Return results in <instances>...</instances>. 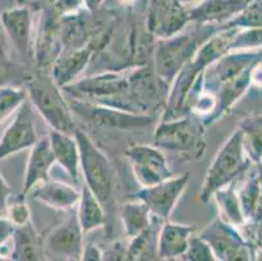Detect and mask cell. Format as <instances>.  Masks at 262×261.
<instances>
[{"mask_svg": "<svg viewBox=\"0 0 262 261\" xmlns=\"http://www.w3.org/2000/svg\"><path fill=\"white\" fill-rule=\"evenodd\" d=\"M61 90L67 97L144 114L132 93L129 68L108 69L89 77H81Z\"/></svg>", "mask_w": 262, "mask_h": 261, "instance_id": "1", "label": "cell"}, {"mask_svg": "<svg viewBox=\"0 0 262 261\" xmlns=\"http://www.w3.org/2000/svg\"><path fill=\"white\" fill-rule=\"evenodd\" d=\"M192 29L168 38L156 39L153 50V69L157 77L166 88H170L178 73L192 59L194 52L210 35L216 32V25L193 24Z\"/></svg>", "mask_w": 262, "mask_h": 261, "instance_id": "2", "label": "cell"}, {"mask_svg": "<svg viewBox=\"0 0 262 261\" xmlns=\"http://www.w3.org/2000/svg\"><path fill=\"white\" fill-rule=\"evenodd\" d=\"M205 128L204 121L192 112L161 121L154 131V147L180 161H196L206 149Z\"/></svg>", "mask_w": 262, "mask_h": 261, "instance_id": "3", "label": "cell"}, {"mask_svg": "<svg viewBox=\"0 0 262 261\" xmlns=\"http://www.w3.org/2000/svg\"><path fill=\"white\" fill-rule=\"evenodd\" d=\"M25 88L33 109L52 131L75 135L78 128L75 114L71 110L63 90L55 83L50 72L38 71L26 81Z\"/></svg>", "mask_w": 262, "mask_h": 261, "instance_id": "4", "label": "cell"}, {"mask_svg": "<svg viewBox=\"0 0 262 261\" xmlns=\"http://www.w3.org/2000/svg\"><path fill=\"white\" fill-rule=\"evenodd\" d=\"M249 166L251 159L245 153L242 129L237 127L232 135L223 143L209 166L200 190V201L202 204L209 203L216 191L233 180H237L240 174L247 171Z\"/></svg>", "mask_w": 262, "mask_h": 261, "instance_id": "5", "label": "cell"}, {"mask_svg": "<svg viewBox=\"0 0 262 261\" xmlns=\"http://www.w3.org/2000/svg\"><path fill=\"white\" fill-rule=\"evenodd\" d=\"M75 138L80 150V170L84 184L97 196L102 205H107L115 188V170L90 136L81 128L76 129Z\"/></svg>", "mask_w": 262, "mask_h": 261, "instance_id": "6", "label": "cell"}, {"mask_svg": "<svg viewBox=\"0 0 262 261\" xmlns=\"http://www.w3.org/2000/svg\"><path fill=\"white\" fill-rule=\"evenodd\" d=\"M63 51L61 17L55 9L43 8L38 12L33 39V62L39 72H50L52 64Z\"/></svg>", "mask_w": 262, "mask_h": 261, "instance_id": "7", "label": "cell"}, {"mask_svg": "<svg viewBox=\"0 0 262 261\" xmlns=\"http://www.w3.org/2000/svg\"><path fill=\"white\" fill-rule=\"evenodd\" d=\"M200 236L208 242L216 260H254L256 251L252 242L243 236L239 229L225 222L221 217L214 218L200 233Z\"/></svg>", "mask_w": 262, "mask_h": 261, "instance_id": "8", "label": "cell"}, {"mask_svg": "<svg viewBox=\"0 0 262 261\" xmlns=\"http://www.w3.org/2000/svg\"><path fill=\"white\" fill-rule=\"evenodd\" d=\"M84 235L76 209L68 210L66 217L43 238L46 260H81Z\"/></svg>", "mask_w": 262, "mask_h": 261, "instance_id": "9", "label": "cell"}, {"mask_svg": "<svg viewBox=\"0 0 262 261\" xmlns=\"http://www.w3.org/2000/svg\"><path fill=\"white\" fill-rule=\"evenodd\" d=\"M66 95V94H64ZM71 110L75 115L85 119L93 124L101 127L118 129L142 128L153 124L156 116L147 114H137V112L125 111V110L115 109V107L103 106V105L92 104L86 101L76 99L67 97Z\"/></svg>", "mask_w": 262, "mask_h": 261, "instance_id": "10", "label": "cell"}, {"mask_svg": "<svg viewBox=\"0 0 262 261\" xmlns=\"http://www.w3.org/2000/svg\"><path fill=\"white\" fill-rule=\"evenodd\" d=\"M189 179V172H184L178 176H171L154 186L141 187L130 197L139 198L142 203H145L150 213L162 222L170 221L171 214L187 188Z\"/></svg>", "mask_w": 262, "mask_h": 261, "instance_id": "11", "label": "cell"}, {"mask_svg": "<svg viewBox=\"0 0 262 261\" xmlns=\"http://www.w3.org/2000/svg\"><path fill=\"white\" fill-rule=\"evenodd\" d=\"M190 25L188 7L178 0H150L145 26L156 39L168 38Z\"/></svg>", "mask_w": 262, "mask_h": 261, "instance_id": "12", "label": "cell"}, {"mask_svg": "<svg viewBox=\"0 0 262 261\" xmlns=\"http://www.w3.org/2000/svg\"><path fill=\"white\" fill-rule=\"evenodd\" d=\"M39 138L35 128L34 109L29 99H26L15 112L13 121L0 137V161L30 149Z\"/></svg>", "mask_w": 262, "mask_h": 261, "instance_id": "13", "label": "cell"}, {"mask_svg": "<svg viewBox=\"0 0 262 261\" xmlns=\"http://www.w3.org/2000/svg\"><path fill=\"white\" fill-rule=\"evenodd\" d=\"M125 155L129 159L136 180L141 187L154 186L173 176L167 155L154 145H132Z\"/></svg>", "mask_w": 262, "mask_h": 261, "instance_id": "14", "label": "cell"}, {"mask_svg": "<svg viewBox=\"0 0 262 261\" xmlns=\"http://www.w3.org/2000/svg\"><path fill=\"white\" fill-rule=\"evenodd\" d=\"M34 11L26 4L7 8L0 13V24L11 43L25 59L33 61L34 39Z\"/></svg>", "mask_w": 262, "mask_h": 261, "instance_id": "15", "label": "cell"}, {"mask_svg": "<svg viewBox=\"0 0 262 261\" xmlns=\"http://www.w3.org/2000/svg\"><path fill=\"white\" fill-rule=\"evenodd\" d=\"M94 56L95 50L90 43L77 49H63L61 54L52 64L50 73L55 83L60 88H64L81 78V75Z\"/></svg>", "mask_w": 262, "mask_h": 261, "instance_id": "16", "label": "cell"}, {"mask_svg": "<svg viewBox=\"0 0 262 261\" xmlns=\"http://www.w3.org/2000/svg\"><path fill=\"white\" fill-rule=\"evenodd\" d=\"M251 0H200L188 8L190 24L223 25L240 13Z\"/></svg>", "mask_w": 262, "mask_h": 261, "instance_id": "17", "label": "cell"}, {"mask_svg": "<svg viewBox=\"0 0 262 261\" xmlns=\"http://www.w3.org/2000/svg\"><path fill=\"white\" fill-rule=\"evenodd\" d=\"M55 164L56 162H55L51 144H50L49 135H47L39 138L37 144L30 148L25 174H24L23 191L20 195L23 197H26L37 184L51 178L50 171Z\"/></svg>", "mask_w": 262, "mask_h": 261, "instance_id": "18", "label": "cell"}, {"mask_svg": "<svg viewBox=\"0 0 262 261\" xmlns=\"http://www.w3.org/2000/svg\"><path fill=\"white\" fill-rule=\"evenodd\" d=\"M29 193L35 201H39L51 209L68 212L76 209L81 191L68 183L49 178L47 180L37 184Z\"/></svg>", "mask_w": 262, "mask_h": 261, "instance_id": "19", "label": "cell"}, {"mask_svg": "<svg viewBox=\"0 0 262 261\" xmlns=\"http://www.w3.org/2000/svg\"><path fill=\"white\" fill-rule=\"evenodd\" d=\"M194 233V225L162 222L158 233V260H180Z\"/></svg>", "mask_w": 262, "mask_h": 261, "instance_id": "20", "label": "cell"}, {"mask_svg": "<svg viewBox=\"0 0 262 261\" xmlns=\"http://www.w3.org/2000/svg\"><path fill=\"white\" fill-rule=\"evenodd\" d=\"M12 250L9 258L17 261L46 260L43 238L40 236L32 222L16 226L11 239Z\"/></svg>", "mask_w": 262, "mask_h": 261, "instance_id": "21", "label": "cell"}, {"mask_svg": "<svg viewBox=\"0 0 262 261\" xmlns=\"http://www.w3.org/2000/svg\"><path fill=\"white\" fill-rule=\"evenodd\" d=\"M49 138L55 162L70 175L75 183H77L81 175L80 150L75 136L51 129Z\"/></svg>", "mask_w": 262, "mask_h": 261, "instance_id": "22", "label": "cell"}, {"mask_svg": "<svg viewBox=\"0 0 262 261\" xmlns=\"http://www.w3.org/2000/svg\"><path fill=\"white\" fill-rule=\"evenodd\" d=\"M162 221L153 215L151 224L142 233L129 239L125 260H158V233Z\"/></svg>", "mask_w": 262, "mask_h": 261, "instance_id": "23", "label": "cell"}, {"mask_svg": "<svg viewBox=\"0 0 262 261\" xmlns=\"http://www.w3.org/2000/svg\"><path fill=\"white\" fill-rule=\"evenodd\" d=\"M76 212L84 234L99 229L106 222L103 205L85 184L81 188L80 200L76 207Z\"/></svg>", "mask_w": 262, "mask_h": 261, "instance_id": "24", "label": "cell"}, {"mask_svg": "<svg viewBox=\"0 0 262 261\" xmlns=\"http://www.w3.org/2000/svg\"><path fill=\"white\" fill-rule=\"evenodd\" d=\"M218 205L219 217L227 224L232 225L242 231L247 227V221L243 214L239 195L236 191V180L222 187L213 195Z\"/></svg>", "mask_w": 262, "mask_h": 261, "instance_id": "25", "label": "cell"}, {"mask_svg": "<svg viewBox=\"0 0 262 261\" xmlns=\"http://www.w3.org/2000/svg\"><path fill=\"white\" fill-rule=\"evenodd\" d=\"M120 218L124 233L129 240L149 227L153 214L145 203L132 197V201H127L120 207Z\"/></svg>", "mask_w": 262, "mask_h": 261, "instance_id": "26", "label": "cell"}, {"mask_svg": "<svg viewBox=\"0 0 262 261\" xmlns=\"http://www.w3.org/2000/svg\"><path fill=\"white\" fill-rule=\"evenodd\" d=\"M248 158L256 165L262 164V116L252 115L239 124Z\"/></svg>", "mask_w": 262, "mask_h": 261, "instance_id": "27", "label": "cell"}, {"mask_svg": "<svg viewBox=\"0 0 262 261\" xmlns=\"http://www.w3.org/2000/svg\"><path fill=\"white\" fill-rule=\"evenodd\" d=\"M32 73L24 63L12 59L7 50V45L0 39V89L6 86L25 85Z\"/></svg>", "mask_w": 262, "mask_h": 261, "instance_id": "28", "label": "cell"}, {"mask_svg": "<svg viewBox=\"0 0 262 261\" xmlns=\"http://www.w3.org/2000/svg\"><path fill=\"white\" fill-rule=\"evenodd\" d=\"M261 192L262 174H259L258 171L253 172L252 175L248 176L240 191H237L243 214H244L245 221H247V226L253 222L259 203V197H261Z\"/></svg>", "mask_w": 262, "mask_h": 261, "instance_id": "29", "label": "cell"}, {"mask_svg": "<svg viewBox=\"0 0 262 261\" xmlns=\"http://www.w3.org/2000/svg\"><path fill=\"white\" fill-rule=\"evenodd\" d=\"M28 99L25 85L6 86L0 89V124L4 123Z\"/></svg>", "mask_w": 262, "mask_h": 261, "instance_id": "30", "label": "cell"}, {"mask_svg": "<svg viewBox=\"0 0 262 261\" xmlns=\"http://www.w3.org/2000/svg\"><path fill=\"white\" fill-rule=\"evenodd\" d=\"M218 28H262V0H251L237 16Z\"/></svg>", "mask_w": 262, "mask_h": 261, "instance_id": "31", "label": "cell"}, {"mask_svg": "<svg viewBox=\"0 0 262 261\" xmlns=\"http://www.w3.org/2000/svg\"><path fill=\"white\" fill-rule=\"evenodd\" d=\"M262 49V28L239 29L230 45V51Z\"/></svg>", "mask_w": 262, "mask_h": 261, "instance_id": "32", "label": "cell"}, {"mask_svg": "<svg viewBox=\"0 0 262 261\" xmlns=\"http://www.w3.org/2000/svg\"><path fill=\"white\" fill-rule=\"evenodd\" d=\"M184 261H215L216 257L209 243L200 234H193L189 238L188 248L180 257Z\"/></svg>", "mask_w": 262, "mask_h": 261, "instance_id": "33", "label": "cell"}, {"mask_svg": "<svg viewBox=\"0 0 262 261\" xmlns=\"http://www.w3.org/2000/svg\"><path fill=\"white\" fill-rule=\"evenodd\" d=\"M25 198L26 197L18 195L13 201L9 200V204L6 209V218L15 225V227L32 222V212H30L29 205L26 204Z\"/></svg>", "mask_w": 262, "mask_h": 261, "instance_id": "34", "label": "cell"}, {"mask_svg": "<svg viewBox=\"0 0 262 261\" xmlns=\"http://www.w3.org/2000/svg\"><path fill=\"white\" fill-rule=\"evenodd\" d=\"M51 7L60 17L78 13L86 8L85 0H52Z\"/></svg>", "mask_w": 262, "mask_h": 261, "instance_id": "35", "label": "cell"}, {"mask_svg": "<svg viewBox=\"0 0 262 261\" xmlns=\"http://www.w3.org/2000/svg\"><path fill=\"white\" fill-rule=\"evenodd\" d=\"M13 231H15V225L12 224L9 219L0 218V253H2L4 248H7L8 253L11 255V238L13 235Z\"/></svg>", "mask_w": 262, "mask_h": 261, "instance_id": "36", "label": "cell"}, {"mask_svg": "<svg viewBox=\"0 0 262 261\" xmlns=\"http://www.w3.org/2000/svg\"><path fill=\"white\" fill-rule=\"evenodd\" d=\"M81 260H103V251H102L97 244L92 243V242H85L84 247H82Z\"/></svg>", "mask_w": 262, "mask_h": 261, "instance_id": "37", "label": "cell"}, {"mask_svg": "<svg viewBox=\"0 0 262 261\" xmlns=\"http://www.w3.org/2000/svg\"><path fill=\"white\" fill-rule=\"evenodd\" d=\"M12 188L8 186L6 179L3 178L0 172V213L6 212L7 207L9 204V200L12 198Z\"/></svg>", "mask_w": 262, "mask_h": 261, "instance_id": "38", "label": "cell"}, {"mask_svg": "<svg viewBox=\"0 0 262 261\" xmlns=\"http://www.w3.org/2000/svg\"><path fill=\"white\" fill-rule=\"evenodd\" d=\"M125 253H127V248L121 246L120 243H116L111 246L108 251L104 252L103 251V260H125Z\"/></svg>", "mask_w": 262, "mask_h": 261, "instance_id": "39", "label": "cell"}, {"mask_svg": "<svg viewBox=\"0 0 262 261\" xmlns=\"http://www.w3.org/2000/svg\"><path fill=\"white\" fill-rule=\"evenodd\" d=\"M251 86L262 89V63L259 61L251 69Z\"/></svg>", "mask_w": 262, "mask_h": 261, "instance_id": "40", "label": "cell"}, {"mask_svg": "<svg viewBox=\"0 0 262 261\" xmlns=\"http://www.w3.org/2000/svg\"><path fill=\"white\" fill-rule=\"evenodd\" d=\"M85 3H86V8L92 13H94V12H97L101 8L102 4H103V0H85Z\"/></svg>", "mask_w": 262, "mask_h": 261, "instance_id": "41", "label": "cell"}, {"mask_svg": "<svg viewBox=\"0 0 262 261\" xmlns=\"http://www.w3.org/2000/svg\"><path fill=\"white\" fill-rule=\"evenodd\" d=\"M118 2L123 7H133L137 3V0H118Z\"/></svg>", "mask_w": 262, "mask_h": 261, "instance_id": "42", "label": "cell"}, {"mask_svg": "<svg viewBox=\"0 0 262 261\" xmlns=\"http://www.w3.org/2000/svg\"><path fill=\"white\" fill-rule=\"evenodd\" d=\"M179 3H182L183 6H187L188 8H189V7H192V6H194V4L196 3H199L200 0H178Z\"/></svg>", "mask_w": 262, "mask_h": 261, "instance_id": "43", "label": "cell"}, {"mask_svg": "<svg viewBox=\"0 0 262 261\" xmlns=\"http://www.w3.org/2000/svg\"><path fill=\"white\" fill-rule=\"evenodd\" d=\"M259 62H261V63H262V56H261V57H259Z\"/></svg>", "mask_w": 262, "mask_h": 261, "instance_id": "44", "label": "cell"}]
</instances>
